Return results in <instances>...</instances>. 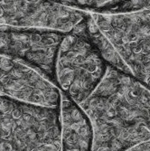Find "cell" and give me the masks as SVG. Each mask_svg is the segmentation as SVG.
Here are the masks:
<instances>
[{
    "label": "cell",
    "mask_w": 150,
    "mask_h": 151,
    "mask_svg": "<svg viewBox=\"0 0 150 151\" xmlns=\"http://www.w3.org/2000/svg\"><path fill=\"white\" fill-rule=\"evenodd\" d=\"M93 131L92 151H125L150 139V90L107 64L92 93L79 105Z\"/></svg>",
    "instance_id": "cell-1"
},
{
    "label": "cell",
    "mask_w": 150,
    "mask_h": 151,
    "mask_svg": "<svg viewBox=\"0 0 150 151\" xmlns=\"http://www.w3.org/2000/svg\"><path fill=\"white\" fill-rule=\"evenodd\" d=\"M0 151H62L60 107L0 94Z\"/></svg>",
    "instance_id": "cell-2"
},
{
    "label": "cell",
    "mask_w": 150,
    "mask_h": 151,
    "mask_svg": "<svg viewBox=\"0 0 150 151\" xmlns=\"http://www.w3.org/2000/svg\"><path fill=\"white\" fill-rule=\"evenodd\" d=\"M106 70L107 63L88 36L85 17L64 33L59 44L54 61L56 86L80 105L96 89Z\"/></svg>",
    "instance_id": "cell-3"
},
{
    "label": "cell",
    "mask_w": 150,
    "mask_h": 151,
    "mask_svg": "<svg viewBox=\"0 0 150 151\" xmlns=\"http://www.w3.org/2000/svg\"><path fill=\"white\" fill-rule=\"evenodd\" d=\"M90 13L130 74L150 90V7L129 13Z\"/></svg>",
    "instance_id": "cell-4"
},
{
    "label": "cell",
    "mask_w": 150,
    "mask_h": 151,
    "mask_svg": "<svg viewBox=\"0 0 150 151\" xmlns=\"http://www.w3.org/2000/svg\"><path fill=\"white\" fill-rule=\"evenodd\" d=\"M63 35L55 30L0 26V54L24 62L56 85L54 61Z\"/></svg>",
    "instance_id": "cell-5"
},
{
    "label": "cell",
    "mask_w": 150,
    "mask_h": 151,
    "mask_svg": "<svg viewBox=\"0 0 150 151\" xmlns=\"http://www.w3.org/2000/svg\"><path fill=\"white\" fill-rule=\"evenodd\" d=\"M87 11L49 0H0V26L70 32Z\"/></svg>",
    "instance_id": "cell-6"
},
{
    "label": "cell",
    "mask_w": 150,
    "mask_h": 151,
    "mask_svg": "<svg viewBox=\"0 0 150 151\" xmlns=\"http://www.w3.org/2000/svg\"><path fill=\"white\" fill-rule=\"evenodd\" d=\"M0 94L39 106L61 104L60 89L24 62L0 54Z\"/></svg>",
    "instance_id": "cell-7"
},
{
    "label": "cell",
    "mask_w": 150,
    "mask_h": 151,
    "mask_svg": "<svg viewBox=\"0 0 150 151\" xmlns=\"http://www.w3.org/2000/svg\"><path fill=\"white\" fill-rule=\"evenodd\" d=\"M62 151H92L93 131L81 108L61 91Z\"/></svg>",
    "instance_id": "cell-8"
},
{
    "label": "cell",
    "mask_w": 150,
    "mask_h": 151,
    "mask_svg": "<svg viewBox=\"0 0 150 151\" xmlns=\"http://www.w3.org/2000/svg\"><path fill=\"white\" fill-rule=\"evenodd\" d=\"M86 28L90 42L92 43L94 47L96 48L103 61L108 65L114 67L115 69L130 74L129 70L118 55L116 49L113 47L110 41L108 40V38L98 28V26L96 25L93 18L90 16V13L88 11L86 16Z\"/></svg>",
    "instance_id": "cell-9"
},
{
    "label": "cell",
    "mask_w": 150,
    "mask_h": 151,
    "mask_svg": "<svg viewBox=\"0 0 150 151\" xmlns=\"http://www.w3.org/2000/svg\"><path fill=\"white\" fill-rule=\"evenodd\" d=\"M80 9L105 14L136 12L150 7V0H76Z\"/></svg>",
    "instance_id": "cell-10"
},
{
    "label": "cell",
    "mask_w": 150,
    "mask_h": 151,
    "mask_svg": "<svg viewBox=\"0 0 150 151\" xmlns=\"http://www.w3.org/2000/svg\"><path fill=\"white\" fill-rule=\"evenodd\" d=\"M125 151H150V139L140 142Z\"/></svg>",
    "instance_id": "cell-11"
},
{
    "label": "cell",
    "mask_w": 150,
    "mask_h": 151,
    "mask_svg": "<svg viewBox=\"0 0 150 151\" xmlns=\"http://www.w3.org/2000/svg\"><path fill=\"white\" fill-rule=\"evenodd\" d=\"M49 1L69 7H79V5L76 0H49Z\"/></svg>",
    "instance_id": "cell-12"
}]
</instances>
